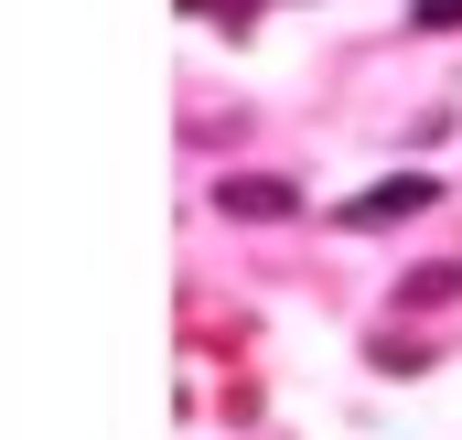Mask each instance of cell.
<instances>
[{
  "label": "cell",
  "instance_id": "3",
  "mask_svg": "<svg viewBox=\"0 0 462 440\" xmlns=\"http://www.w3.org/2000/svg\"><path fill=\"white\" fill-rule=\"evenodd\" d=\"M462 290V269H420V280H409V290H398V301H409V312H441V301H452Z\"/></svg>",
  "mask_w": 462,
  "mask_h": 440
},
{
  "label": "cell",
  "instance_id": "4",
  "mask_svg": "<svg viewBox=\"0 0 462 440\" xmlns=\"http://www.w3.org/2000/svg\"><path fill=\"white\" fill-rule=\"evenodd\" d=\"M462 22V0H420V32H452Z\"/></svg>",
  "mask_w": 462,
  "mask_h": 440
},
{
  "label": "cell",
  "instance_id": "2",
  "mask_svg": "<svg viewBox=\"0 0 462 440\" xmlns=\"http://www.w3.org/2000/svg\"><path fill=\"white\" fill-rule=\"evenodd\" d=\"M216 215H236V225H280V215H301V194H291L280 172H226V183H216Z\"/></svg>",
  "mask_w": 462,
  "mask_h": 440
},
{
  "label": "cell",
  "instance_id": "1",
  "mask_svg": "<svg viewBox=\"0 0 462 440\" xmlns=\"http://www.w3.org/2000/svg\"><path fill=\"white\" fill-rule=\"evenodd\" d=\"M430 194H441L430 172H398V183H365V194H355V205H345L334 225H355V236H376V225H398V215H430Z\"/></svg>",
  "mask_w": 462,
  "mask_h": 440
}]
</instances>
